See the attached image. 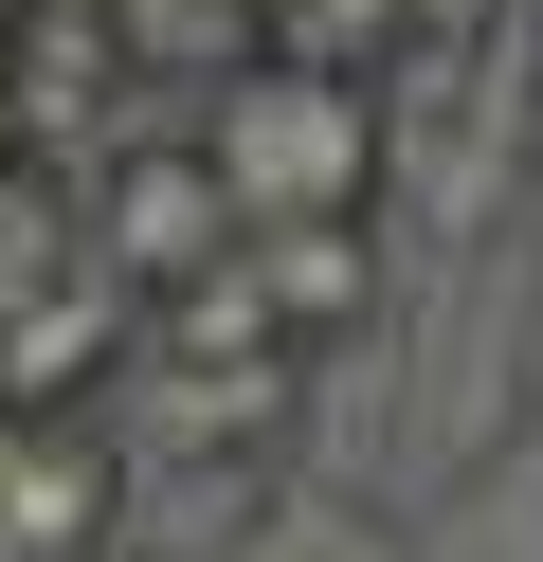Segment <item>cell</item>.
Returning <instances> with one entry per match:
<instances>
[{"label":"cell","instance_id":"6da1fadb","mask_svg":"<svg viewBox=\"0 0 543 562\" xmlns=\"http://www.w3.org/2000/svg\"><path fill=\"white\" fill-rule=\"evenodd\" d=\"M200 164L236 182V218H381L398 200V91H344V74H217L200 91Z\"/></svg>","mask_w":543,"mask_h":562},{"label":"cell","instance_id":"52a82bcc","mask_svg":"<svg viewBox=\"0 0 543 562\" xmlns=\"http://www.w3.org/2000/svg\"><path fill=\"white\" fill-rule=\"evenodd\" d=\"M471 19H489V0H434V37H471Z\"/></svg>","mask_w":543,"mask_h":562},{"label":"cell","instance_id":"3957f363","mask_svg":"<svg viewBox=\"0 0 543 562\" xmlns=\"http://www.w3.org/2000/svg\"><path fill=\"white\" fill-rule=\"evenodd\" d=\"M236 291L272 308L290 363L344 345V327H381V218H272V236H236Z\"/></svg>","mask_w":543,"mask_h":562},{"label":"cell","instance_id":"5b68a950","mask_svg":"<svg viewBox=\"0 0 543 562\" xmlns=\"http://www.w3.org/2000/svg\"><path fill=\"white\" fill-rule=\"evenodd\" d=\"M253 562H381V544H362L344 508H272V526H253Z\"/></svg>","mask_w":543,"mask_h":562},{"label":"cell","instance_id":"8992f818","mask_svg":"<svg viewBox=\"0 0 543 562\" xmlns=\"http://www.w3.org/2000/svg\"><path fill=\"white\" fill-rule=\"evenodd\" d=\"M19 164H36V110H19V74H0V182H19Z\"/></svg>","mask_w":543,"mask_h":562},{"label":"cell","instance_id":"7a4b0ae2","mask_svg":"<svg viewBox=\"0 0 543 562\" xmlns=\"http://www.w3.org/2000/svg\"><path fill=\"white\" fill-rule=\"evenodd\" d=\"M72 200H91V255L127 272L145 308L200 291V272H236V236H253V218H236V182L200 164V127H127V146H109Z\"/></svg>","mask_w":543,"mask_h":562},{"label":"cell","instance_id":"277c9868","mask_svg":"<svg viewBox=\"0 0 543 562\" xmlns=\"http://www.w3.org/2000/svg\"><path fill=\"white\" fill-rule=\"evenodd\" d=\"M417 37H434V0H253V55L272 74H344V91H398Z\"/></svg>","mask_w":543,"mask_h":562}]
</instances>
